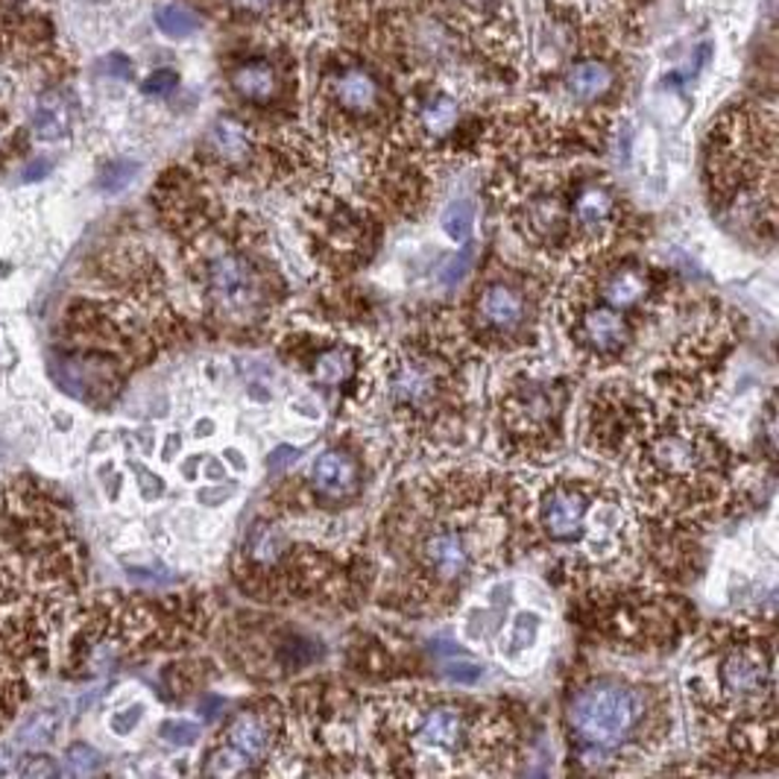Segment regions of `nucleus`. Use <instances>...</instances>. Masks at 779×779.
I'll use <instances>...</instances> for the list:
<instances>
[{
    "label": "nucleus",
    "instance_id": "obj_32",
    "mask_svg": "<svg viewBox=\"0 0 779 779\" xmlns=\"http://www.w3.org/2000/svg\"><path fill=\"white\" fill-rule=\"evenodd\" d=\"M478 665H469V662H460V665H455V669H449V677L455 680V683H474L478 680Z\"/></svg>",
    "mask_w": 779,
    "mask_h": 779
},
{
    "label": "nucleus",
    "instance_id": "obj_5",
    "mask_svg": "<svg viewBox=\"0 0 779 779\" xmlns=\"http://www.w3.org/2000/svg\"><path fill=\"white\" fill-rule=\"evenodd\" d=\"M709 200L721 214L750 221L756 230L777 226V111L741 103L712 127L706 138Z\"/></svg>",
    "mask_w": 779,
    "mask_h": 779
},
{
    "label": "nucleus",
    "instance_id": "obj_2",
    "mask_svg": "<svg viewBox=\"0 0 779 779\" xmlns=\"http://www.w3.org/2000/svg\"><path fill=\"white\" fill-rule=\"evenodd\" d=\"M410 495L390 525L398 563L419 595H458L508 536L504 490L478 474H449Z\"/></svg>",
    "mask_w": 779,
    "mask_h": 779
},
{
    "label": "nucleus",
    "instance_id": "obj_31",
    "mask_svg": "<svg viewBox=\"0 0 779 779\" xmlns=\"http://www.w3.org/2000/svg\"><path fill=\"white\" fill-rule=\"evenodd\" d=\"M299 451L297 449H288V446H281V449H276L270 455V460H267V467L273 469V472H281L285 467H290L294 460H297Z\"/></svg>",
    "mask_w": 779,
    "mask_h": 779
},
{
    "label": "nucleus",
    "instance_id": "obj_23",
    "mask_svg": "<svg viewBox=\"0 0 779 779\" xmlns=\"http://www.w3.org/2000/svg\"><path fill=\"white\" fill-rule=\"evenodd\" d=\"M355 375V349L343 343H331L326 349H317L311 358V378L322 387H340Z\"/></svg>",
    "mask_w": 779,
    "mask_h": 779
},
{
    "label": "nucleus",
    "instance_id": "obj_25",
    "mask_svg": "<svg viewBox=\"0 0 779 779\" xmlns=\"http://www.w3.org/2000/svg\"><path fill=\"white\" fill-rule=\"evenodd\" d=\"M156 24H159L161 33L170 35V39H188V35L196 33L200 21H196V15L185 3H173V0H170V3H161V7L156 9Z\"/></svg>",
    "mask_w": 779,
    "mask_h": 779
},
{
    "label": "nucleus",
    "instance_id": "obj_34",
    "mask_svg": "<svg viewBox=\"0 0 779 779\" xmlns=\"http://www.w3.org/2000/svg\"><path fill=\"white\" fill-rule=\"evenodd\" d=\"M83 3H88V7H109L115 0H83Z\"/></svg>",
    "mask_w": 779,
    "mask_h": 779
},
{
    "label": "nucleus",
    "instance_id": "obj_24",
    "mask_svg": "<svg viewBox=\"0 0 779 779\" xmlns=\"http://www.w3.org/2000/svg\"><path fill=\"white\" fill-rule=\"evenodd\" d=\"M35 136L42 141H62L71 132V103L62 92H44L35 103L33 115Z\"/></svg>",
    "mask_w": 779,
    "mask_h": 779
},
{
    "label": "nucleus",
    "instance_id": "obj_6",
    "mask_svg": "<svg viewBox=\"0 0 779 779\" xmlns=\"http://www.w3.org/2000/svg\"><path fill=\"white\" fill-rule=\"evenodd\" d=\"M508 736L501 718L446 697L398 701L375 709V738L390 754L405 756L402 773H437V765H451V773L463 771V762H487V756L504 754Z\"/></svg>",
    "mask_w": 779,
    "mask_h": 779
},
{
    "label": "nucleus",
    "instance_id": "obj_14",
    "mask_svg": "<svg viewBox=\"0 0 779 779\" xmlns=\"http://www.w3.org/2000/svg\"><path fill=\"white\" fill-rule=\"evenodd\" d=\"M536 320L534 294L525 288V279L516 276H492L474 290L469 329L481 343L519 346Z\"/></svg>",
    "mask_w": 779,
    "mask_h": 779
},
{
    "label": "nucleus",
    "instance_id": "obj_28",
    "mask_svg": "<svg viewBox=\"0 0 779 779\" xmlns=\"http://www.w3.org/2000/svg\"><path fill=\"white\" fill-rule=\"evenodd\" d=\"M177 83H179V77H177V71H170V68H159V71H153L150 77L145 79V94H153V97H161V94H170L173 88H177Z\"/></svg>",
    "mask_w": 779,
    "mask_h": 779
},
{
    "label": "nucleus",
    "instance_id": "obj_13",
    "mask_svg": "<svg viewBox=\"0 0 779 779\" xmlns=\"http://www.w3.org/2000/svg\"><path fill=\"white\" fill-rule=\"evenodd\" d=\"M660 407L639 390L610 384L593 398L589 410V446L607 458H627L633 446L660 419Z\"/></svg>",
    "mask_w": 779,
    "mask_h": 779
},
{
    "label": "nucleus",
    "instance_id": "obj_12",
    "mask_svg": "<svg viewBox=\"0 0 779 779\" xmlns=\"http://www.w3.org/2000/svg\"><path fill=\"white\" fill-rule=\"evenodd\" d=\"M390 402L407 423H440L455 407V370L425 352H407L390 364Z\"/></svg>",
    "mask_w": 779,
    "mask_h": 779
},
{
    "label": "nucleus",
    "instance_id": "obj_19",
    "mask_svg": "<svg viewBox=\"0 0 779 779\" xmlns=\"http://www.w3.org/2000/svg\"><path fill=\"white\" fill-rule=\"evenodd\" d=\"M559 85L575 106L595 109L619 94V68L604 53H584V56L568 62Z\"/></svg>",
    "mask_w": 779,
    "mask_h": 779
},
{
    "label": "nucleus",
    "instance_id": "obj_29",
    "mask_svg": "<svg viewBox=\"0 0 779 779\" xmlns=\"http://www.w3.org/2000/svg\"><path fill=\"white\" fill-rule=\"evenodd\" d=\"M161 736L173 741V745H191L196 736H200V727L196 724H188V721H168L161 727Z\"/></svg>",
    "mask_w": 779,
    "mask_h": 779
},
{
    "label": "nucleus",
    "instance_id": "obj_20",
    "mask_svg": "<svg viewBox=\"0 0 779 779\" xmlns=\"http://www.w3.org/2000/svg\"><path fill=\"white\" fill-rule=\"evenodd\" d=\"M230 88L246 106L267 109L285 97V74L267 56H246L230 71Z\"/></svg>",
    "mask_w": 779,
    "mask_h": 779
},
{
    "label": "nucleus",
    "instance_id": "obj_1",
    "mask_svg": "<svg viewBox=\"0 0 779 779\" xmlns=\"http://www.w3.org/2000/svg\"><path fill=\"white\" fill-rule=\"evenodd\" d=\"M83 551L68 510L18 474L0 495V729L30 701L62 627L77 619Z\"/></svg>",
    "mask_w": 779,
    "mask_h": 779
},
{
    "label": "nucleus",
    "instance_id": "obj_9",
    "mask_svg": "<svg viewBox=\"0 0 779 779\" xmlns=\"http://www.w3.org/2000/svg\"><path fill=\"white\" fill-rule=\"evenodd\" d=\"M317 106L322 118L340 132L378 129L387 118V92L378 74L364 62L338 60L322 71Z\"/></svg>",
    "mask_w": 779,
    "mask_h": 779
},
{
    "label": "nucleus",
    "instance_id": "obj_7",
    "mask_svg": "<svg viewBox=\"0 0 779 779\" xmlns=\"http://www.w3.org/2000/svg\"><path fill=\"white\" fill-rule=\"evenodd\" d=\"M566 721L586 756H595L589 762H601L651 747L662 736L665 709L653 686L601 674L575 689L568 697Z\"/></svg>",
    "mask_w": 779,
    "mask_h": 779
},
{
    "label": "nucleus",
    "instance_id": "obj_18",
    "mask_svg": "<svg viewBox=\"0 0 779 779\" xmlns=\"http://www.w3.org/2000/svg\"><path fill=\"white\" fill-rule=\"evenodd\" d=\"M586 294L601 299L604 306L636 313L657 297V279L642 264H610V267H598L593 273Z\"/></svg>",
    "mask_w": 779,
    "mask_h": 779
},
{
    "label": "nucleus",
    "instance_id": "obj_33",
    "mask_svg": "<svg viewBox=\"0 0 779 779\" xmlns=\"http://www.w3.org/2000/svg\"><path fill=\"white\" fill-rule=\"evenodd\" d=\"M469 262H472V253H469V249H467V253L460 255L458 262H451L449 270L442 273V285H451V281H458V279H460V273L467 270V264H469Z\"/></svg>",
    "mask_w": 779,
    "mask_h": 779
},
{
    "label": "nucleus",
    "instance_id": "obj_17",
    "mask_svg": "<svg viewBox=\"0 0 779 779\" xmlns=\"http://www.w3.org/2000/svg\"><path fill=\"white\" fill-rule=\"evenodd\" d=\"M226 750L237 759L267 762L285 741V712L276 701H258L235 712L226 727Z\"/></svg>",
    "mask_w": 779,
    "mask_h": 779
},
{
    "label": "nucleus",
    "instance_id": "obj_26",
    "mask_svg": "<svg viewBox=\"0 0 779 779\" xmlns=\"http://www.w3.org/2000/svg\"><path fill=\"white\" fill-rule=\"evenodd\" d=\"M21 153H24V129L18 127L12 115L0 106V170Z\"/></svg>",
    "mask_w": 779,
    "mask_h": 779
},
{
    "label": "nucleus",
    "instance_id": "obj_3",
    "mask_svg": "<svg viewBox=\"0 0 779 779\" xmlns=\"http://www.w3.org/2000/svg\"><path fill=\"white\" fill-rule=\"evenodd\" d=\"M689 692L697 709L724 727L738 754L777 750V677L773 636L759 627L724 625L703 639V653Z\"/></svg>",
    "mask_w": 779,
    "mask_h": 779
},
{
    "label": "nucleus",
    "instance_id": "obj_21",
    "mask_svg": "<svg viewBox=\"0 0 779 779\" xmlns=\"http://www.w3.org/2000/svg\"><path fill=\"white\" fill-rule=\"evenodd\" d=\"M205 150L214 164L221 168H253L258 156L264 153L262 138L255 136L253 127H246L237 118H217L205 136Z\"/></svg>",
    "mask_w": 779,
    "mask_h": 779
},
{
    "label": "nucleus",
    "instance_id": "obj_27",
    "mask_svg": "<svg viewBox=\"0 0 779 779\" xmlns=\"http://www.w3.org/2000/svg\"><path fill=\"white\" fill-rule=\"evenodd\" d=\"M472 221H474V209L469 200H458L451 203L446 212H442V230L451 241H467L469 232H472Z\"/></svg>",
    "mask_w": 779,
    "mask_h": 779
},
{
    "label": "nucleus",
    "instance_id": "obj_30",
    "mask_svg": "<svg viewBox=\"0 0 779 779\" xmlns=\"http://www.w3.org/2000/svg\"><path fill=\"white\" fill-rule=\"evenodd\" d=\"M141 712H145V706H132V709L127 712H118V715L111 718V729H115L118 736H127L129 729L136 727L138 721H141Z\"/></svg>",
    "mask_w": 779,
    "mask_h": 779
},
{
    "label": "nucleus",
    "instance_id": "obj_11",
    "mask_svg": "<svg viewBox=\"0 0 779 779\" xmlns=\"http://www.w3.org/2000/svg\"><path fill=\"white\" fill-rule=\"evenodd\" d=\"M423 15L449 26L483 60L510 65L516 56V21L508 0H423Z\"/></svg>",
    "mask_w": 779,
    "mask_h": 779
},
{
    "label": "nucleus",
    "instance_id": "obj_22",
    "mask_svg": "<svg viewBox=\"0 0 779 779\" xmlns=\"http://www.w3.org/2000/svg\"><path fill=\"white\" fill-rule=\"evenodd\" d=\"M311 490L322 501L355 499L361 490V467L343 449H326L311 467Z\"/></svg>",
    "mask_w": 779,
    "mask_h": 779
},
{
    "label": "nucleus",
    "instance_id": "obj_15",
    "mask_svg": "<svg viewBox=\"0 0 779 779\" xmlns=\"http://www.w3.org/2000/svg\"><path fill=\"white\" fill-rule=\"evenodd\" d=\"M566 311H572L568 334L586 358L593 361H619L633 343V320L619 308L604 306L586 290H568Z\"/></svg>",
    "mask_w": 779,
    "mask_h": 779
},
{
    "label": "nucleus",
    "instance_id": "obj_10",
    "mask_svg": "<svg viewBox=\"0 0 779 779\" xmlns=\"http://www.w3.org/2000/svg\"><path fill=\"white\" fill-rule=\"evenodd\" d=\"M566 393L557 384L516 382L501 398V431L504 440L522 455H548L563 434Z\"/></svg>",
    "mask_w": 779,
    "mask_h": 779
},
{
    "label": "nucleus",
    "instance_id": "obj_16",
    "mask_svg": "<svg viewBox=\"0 0 779 779\" xmlns=\"http://www.w3.org/2000/svg\"><path fill=\"white\" fill-rule=\"evenodd\" d=\"M595 490L598 483L584 481V478H557L545 487L540 495V508H536V522L548 545L572 551L580 543Z\"/></svg>",
    "mask_w": 779,
    "mask_h": 779
},
{
    "label": "nucleus",
    "instance_id": "obj_8",
    "mask_svg": "<svg viewBox=\"0 0 779 779\" xmlns=\"http://www.w3.org/2000/svg\"><path fill=\"white\" fill-rule=\"evenodd\" d=\"M0 65L21 74H60L65 56L47 0H0Z\"/></svg>",
    "mask_w": 779,
    "mask_h": 779
},
{
    "label": "nucleus",
    "instance_id": "obj_4",
    "mask_svg": "<svg viewBox=\"0 0 779 779\" xmlns=\"http://www.w3.org/2000/svg\"><path fill=\"white\" fill-rule=\"evenodd\" d=\"M639 499L669 519H695L727 495V449L712 431L662 416L627 455Z\"/></svg>",
    "mask_w": 779,
    "mask_h": 779
}]
</instances>
